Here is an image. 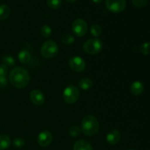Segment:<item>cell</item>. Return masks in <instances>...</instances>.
<instances>
[{
    "instance_id": "obj_20",
    "label": "cell",
    "mask_w": 150,
    "mask_h": 150,
    "mask_svg": "<svg viewBox=\"0 0 150 150\" xmlns=\"http://www.w3.org/2000/svg\"><path fill=\"white\" fill-rule=\"evenodd\" d=\"M62 4V0H47V5L53 10H57L60 8Z\"/></svg>"
},
{
    "instance_id": "obj_9",
    "label": "cell",
    "mask_w": 150,
    "mask_h": 150,
    "mask_svg": "<svg viewBox=\"0 0 150 150\" xmlns=\"http://www.w3.org/2000/svg\"><path fill=\"white\" fill-rule=\"evenodd\" d=\"M53 140V136L51 132L44 130L39 133L38 136V143L42 147H46L49 146Z\"/></svg>"
},
{
    "instance_id": "obj_30",
    "label": "cell",
    "mask_w": 150,
    "mask_h": 150,
    "mask_svg": "<svg viewBox=\"0 0 150 150\" xmlns=\"http://www.w3.org/2000/svg\"><path fill=\"white\" fill-rule=\"evenodd\" d=\"M66 1H68V2H70V3H73V2H75L76 0H66Z\"/></svg>"
},
{
    "instance_id": "obj_11",
    "label": "cell",
    "mask_w": 150,
    "mask_h": 150,
    "mask_svg": "<svg viewBox=\"0 0 150 150\" xmlns=\"http://www.w3.org/2000/svg\"><path fill=\"white\" fill-rule=\"evenodd\" d=\"M121 139V134L118 130H111L106 135V142L110 145H115L120 142Z\"/></svg>"
},
{
    "instance_id": "obj_5",
    "label": "cell",
    "mask_w": 150,
    "mask_h": 150,
    "mask_svg": "<svg viewBox=\"0 0 150 150\" xmlns=\"http://www.w3.org/2000/svg\"><path fill=\"white\" fill-rule=\"evenodd\" d=\"M62 97L64 102L68 104H73L79 100L80 97V91L77 86L70 85L63 91Z\"/></svg>"
},
{
    "instance_id": "obj_28",
    "label": "cell",
    "mask_w": 150,
    "mask_h": 150,
    "mask_svg": "<svg viewBox=\"0 0 150 150\" xmlns=\"http://www.w3.org/2000/svg\"><path fill=\"white\" fill-rule=\"evenodd\" d=\"M8 83L7 79L6 77H3V76H0V88L5 87Z\"/></svg>"
},
{
    "instance_id": "obj_19",
    "label": "cell",
    "mask_w": 150,
    "mask_h": 150,
    "mask_svg": "<svg viewBox=\"0 0 150 150\" xmlns=\"http://www.w3.org/2000/svg\"><path fill=\"white\" fill-rule=\"evenodd\" d=\"M52 34V29L48 25L45 24L41 27L40 29V35L44 38H48Z\"/></svg>"
},
{
    "instance_id": "obj_8",
    "label": "cell",
    "mask_w": 150,
    "mask_h": 150,
    "mask_svg": "<svg viewBox=\"0 0 150 150\" xmlns=\"http://www.w3.org/2000/svg\"><path fill=\"white\" fill-rule=\"evenodd\" d=\"M105 6L112 13H121L126 7V0H105Z\"/></svg>"
},
{
    "instance_id": "obj_12",
    "label": "cell",
    "mask_w": 150,
    "mask_h": 150,
    "mask_svg": "<svg viewBox=\"0 0 150 150\" xmlns=\"http://www.w3.org/2000/svg\"><path fill=\"white\" fill-rule=\"evenodd\" d=\"M73 150H93L92 145L85 140H79L75 143Z\"/></svg>"
},
{
    "instance_id": "obj_24",
    "label": "cell",
    "mask_w": 150,
    "mask_h": 150,
    "mask_svg": "<svg viewBox=\"0 0 150 150\" xmlns=\"http://www.w3.org/2000/svg\"><path fill=\"white\" fill-rule=\"evenodd\" d=\"M140 52L144 55L150 54V42H146L142 44L140 47Z\"/></svg>"
},
{
    "instance_id": "obj_21",
    "label": "cell",
    "mask_w": 150,
    "mask_h": 150,
    "mask_svg": "<svg viewBox=\"0 0 150 150\" xmlns=\"http://www.w3.org/2000/svg\"><path fill=\"white\" fill-rule=\"evenodd\" d=\"M61 39L62 42L64 44H65V45H71V44H73L75 42L74 37L72 35H70V34H64V35H62Z\"/></svg>"
},
{
    "instance_id": "obj_14",
    "label": "cell",
    "mask_w": 150,
    "mask_h": 150,
    "mask_svg": "<svg viewBox=\"0 0 150 150\" xmlns=\"http://www.w3.org/2000/svg\"><path fill=\"white\" fill-rule=\"evenodd\" d=\"M18 58L19 61L23 64H27L31 60V54L26 50H22L18 54Z\"/></svg>"
},
{
    "instance_id": "obj_2",
    "label": "cell",
    "mask_w": 150,
    "mask_h": 150,
    "mask_svg": "<svg viewBox=\"0 0 150 150\" xmlns=\"http://www.w3.org/2000/svg\"><path fill=\"white\" fill-rule=\"evenodd\" d=\"M81 128L84 135L93 136L99 131L100 125L96 117L92 115H87L82 120Z\"/></svg>"
},
{
    "instance_id": "obj_17",
    "label": "cell",
    "mask_w": 150,
    "mask_h": 150,
    "mask_svg": "<svg viewBox=\"0 0 150 150\" xmlns=\"http://www.w3.org/2000/svg\"><path fill=\"white\" fill-rule=\"evenodd\" d=\"M10 8L6 4L0 5V20L3 21L7 19L10 16Z\"/></svg>"
},
{
    "instance_id": "obj_4",
    "label": "cell",
    "mask_w": 150,
    "mask_h": 150,
    "mask_svg": "<svg viewBox=\"0 0 150 150\" xmlns=\"http://www.w3.org/2000/svg\"><path fill=\"white\" fill-rule=\"evenodd\" d=\"M41 55L45 59H51L56 57L59 52V47L54 40H47L41 47Z\"/></svg>"
},
{
    "instance_id": "obj_29",
    "label": "cell",
    "mask_w": 150,
    "mask_h": 150,
    "mask_svg": "<svg viewBox=\"0 0 150 150\" xmlns=\"http://www.w3.org/2000/svg\"><path fill=\"white\" fill-rule=\"evenodd\" d=\"M92 1H93L95 3H96V4H100V3L102 2L103 0H92Z\"/></svg>"
},
{
    "instance_id": "obj_31",
    "label": "cell",
    "mask_w": 150,
    "mask_h": 150,
    "mask_svg": "<svg viewBox=\"0 0 150 150\" xmlns=\"http://www.w3.org/2000/svg\"><path fill=\"white\" fill-rule=\"evenodd\" d=\"M128 150H134V149H128Z\"/></svg>"
},
{
    "instance_id": "obj_22",
    "label": "cell",
    "mask_w": 150,
    "mask_h": 150,
    "mask_svg": "<svg viewBox=\"0 0 150 150\" xmlns=\"http://www.w3.org/2000/svg\"><path fill=\"white\" fill-rule=\"evenodd\" d=\"M81 132V128L79 127V126H72V127L69 129V134H70L72 137H78V136H80Z\"/></svg>"
},
{
    "instance_id": "obj_25",
    "label": "cell",
    "mask_w": 150,
    "mask_h": 150,
    "mask_svg": "<svg viewBox=\"0 0 150 150\" xmlns=\"http://www.w3.org/2000/svg\"><path fill=\"white\" fill-rule=\"evenodd\" d=\"M149 0H132L133 6L136 8H143L147 4Z\"/></svg>"
},
{
    "instance_id": "obj_18",
    "label": "cell",
    "mask_w": 150,
    "mask_h": 150,
    "mask_svg": "<svg viewBox=\"0 0 150 150\" xmlns=\"http://www.w3.org/2000/svg\"><path fill=\"white\" fill-rule=\"evenodd\" d=\"M103 32L102 27L99 24H94L90 28V33L95 38L100 36Z\"/></svg>"
},
{
    "instance_id": "obj_3",
    "label": "cell",
    "mask_w": 150,
    "mask_h": 150,
    "mask_svg": "<svg viewBox=\"0 0 150 150\" xmlns=\"http://www.w3.org/2000/svg\"><path fill=\"white\" fill-rule=\"evenodd\" d=\"M103 47V44L101 40L98 38L89 39L83 45V49L86 53L92 55L99 54L101 52Z\"/></svg>"
},
{
    "instance_id": "obj_32",
    "label": "cell",
    "mask_w": 150,
    "mask_h": 150,
    "mask_svg": "<svg viewBox=\"0 0 150 150\" xmlns=\"http://www.w3.org/2000/svg\"><path fill=\"white\" fill-rule=\"evenodd\" d=\"M149 150H150V149H149Z\"/></svg>"
},
{
    "instance_id": "obj_15",
    "label": "cell",
    "mask_w": 150,
    "mask_h": 150,
    "mask_svg": "<svg viewBox=\"0 0 150 150\" xmlns=\"http://www.w3.org/2000/svg\"><path fill=\"white\" fill-rule=\"evenodd\" d=\"M11 141L8 136L5 134L0 135V150H5L8 149L10 146Z\"/></svg>"
},
{
    "instance_id": "obj_1",
    "label": "cell",
    "mask_w": 150,
    "mask_h": 150,
    "mask_svg": "<svg viewBox=\"0 0 150 150\" xmlns=\"http://www.w3.org/2000/svg\"><path fill=\"white\" fill-rule=\"evenodd\" d=\"M9 79L14 87L23 89L29 83L30 76L27 70L21 67H16L11 70L9 75Z\"/></svg>"
},
{
    "instance_id": "obj_16",
    "label": "cell",
    "mask_w": 150,
    "mask_h": 150,
    "mask_svg": "<svg viewBox=\"0 0 150 150\" xmlns=\"http://www.w3.org/2000/svg\"><path fill=\"white\" fill-rule=\"evenodd\" d=\"M92 86H93V82L90 79H88V78L81 79L79 82V86L83 90H88L91 89Z\"/></svg>"
},
{
    "instance_id": "obj_13",
    "label": "cell",
    "mask_w": 150,
    "mask_h": 150,
    "mask_svg": "<svg viewBox=\"0 0 150 150\" xmlns=\"http://www.w3.org/2000/svg\"><path fill=\"white\" fill-rule=\"evenodd\" d=\"M130 91L134 95H139L143 92L144 85L139 81H136L130 86Z\"/></svg>"
},
{
    "instance_id": "obj_26",
    "label": "cell",
    "mask_w": 150,
    "mask_h": 150,
    "mask_svg": "<svg viewBox=\"0 0 150 150\" xmlns=\"http://www.w3.org/2000/svg\"><path fill=\"white\" fill-rule=\"evenodd\" d=\"M25 141L21 138H16L13 140V146L16 148H21L24 146Z\"/></svg>"
},
{
    "instance_id": "obj_10",
    "label": "cell",
    "mask_w": 150,
    "mask_h": 150,
    "mask_svg": "<svg viewBox=\"0 0 150 150\" xmlns=\"http://www.w3.org/2000/svg\"><path fill=\"white\" fill-rule=\"evenodd\" d=\"M30 100L35 105H41L45 102V96L40 90L35 89L30 92Z\"/></svg>"
},
{
    "instance_id": "obj_27",
    "label": "cell",
    "mask_w": 150,
    "mask_h": 150,
    "mask_svg": "<svg viewBox=\"0 0 150 150\" xmlns=\"http://www.w3.org/2000/svg\"><path fill=\"white\" fill-rule=\"evenodd\" d=\"M8 73V67L7 65L4 64H0V76L6 77Z\"/></svg>"
},
{
    "instance_id": "obj_7",
    "label": "cell",
    "mask_w": 150,
    "mask_h": 150,
    "mask_svg": "<svg viewBox=\"0 0 150 150\" xmlns=\"http://www.w3.org/2000/svg\"><path fill=\"white\" fill-rule=\"evenodd\" d=\"M68 64L72 70L77 73L83 72L86 68V62L82 57L79 56H74L70 58Z\"/></svg>"
},
{
    "instance_id": "obj_6",
    "label": "cell",
    "mask_w": 150,
    "mask_h": 150,
    "mask_svg": "<svg viewBox=\"0 0 150 150\" xmlns=\"http://www.w3.org/2000/svg\"><path fill=\"white\" fill-rule=\"evenodd\" d=\"M88 26L86 22L81 18H78L73 21L72 24V30L73 34L77 37H83L87 32Z\"/></svg>"
},
{
    "instance_id": "obj_23",
    "label": "cell",
    "mask_w": 150,
    "mask_h": 150,
    "mask_svg": "<svg viewBox=\"0 0 150 150\" xmlns=\"http://www.w3.org/2000/svg\"><path fill=\"white\" fill-rule=\"evenodd\" d=\"M2 62L5 65L12 67V66L15 65L16 61H15V59L12 56H5L2 58Z\"/></svg>"
}]
</instances>
